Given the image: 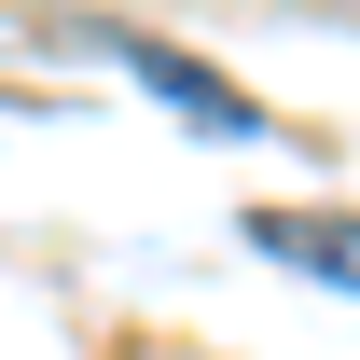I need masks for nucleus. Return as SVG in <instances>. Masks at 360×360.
I'll list each match as a JSON object with an SVG mask.
<instances>
[{
    "label": "nucleus",
    "mask_w": 360,
    "mask_h": 360,
    "mask_svg": "<svg viewBox=\"0 0 360 360\" xmlns=\"http://www.w3.org/2000/svg\"><path fill=\"white\" fill-rule=\"evenodd\" d=\"M250 250H277V264L333 277V291H360V222H291V208H264L250 222Z\"/></svg>",
    "instance_id": "f03ea898"
},
{
    "label": "nucleus",
    "mask_w": 360,
    "mask_h": 360,
    "mask_svg": "<svg viewBox=\"0 0 360 360\" xmlns=\"http://www.w3.org/2000/svg\"><path fill=\"white\" fill-rule=\"evenodd\" d=\"M111 56H125V70H139L153 97H167V111H194L208 139H264V111H250V97H236L222 70H208V56H167V42H139V28H111Z\"/></svg>",
    "instance_id": "f257e3e1"
}]
</instances>
